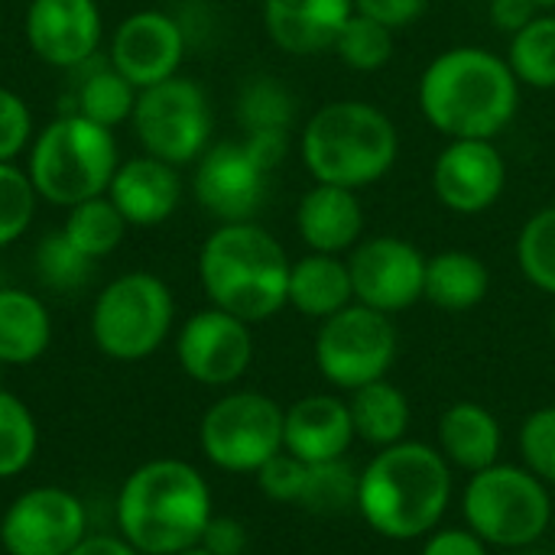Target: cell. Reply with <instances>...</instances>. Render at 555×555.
I'll return each mask as SVG.
<instances>
[{
    "label": "cell",
    "instance_id": "6da1fadb",
    "mask_svg": "<svg viewBox=\"0 0 555 555\" xmlns=\"http://www.w3.org/2000/svg\"><path fill=\"white\" fill-rule=\"evenodd\" d=\"M452 504V465L426 442H397L380 449L358 481V514L364 524L397 543L433 533Z\"/></svg>",
    "mask_w": 555,
    "mask_h": 555
},
{
    "label": "cell",
    "instance_id": "7a4b0ae2",
    "mask_svg": "<svg viewBox=\"0 0 555 555\" xmlns=\"http://www.w3.org/2000/svg\"><path fill=\"white\" fill-rule=\"evenodd\" d=\"M517 104V75L501 55L478 46L442 52L420 81L426 120L449 140H494L514 120Z\"/></svg>",
    "mask_w": 555,
    "mask_h": 555
},
{
    "label": "cell",
    "instance_id": "3957f363",
    "mask_svg": "<svg viewBox=\"0 0 555 555\" xmlns=\"http://www.w3.org/2000/svg\"><path fill=\"white\" fill-rule=\"evenodd\" d=\"M211 517L205 478L179 459L140 465L117 494L120 537L140 555H179L198 546Z\"/></svg>",
    "mask_w": 555,
    "mask_h": 555
},
{
    "label": "cell",
    "instance_id": "277c9868",
    "mask_svg": "<svg viewBox=\"0 0 555 555\" xmlns=\"http://www.w3.org/2000/svg\"><path fill=\"white\" fill-rule=\"evenodd\" d=\"M289 257L254 221L221 224L198 254V276L215 309L254 325L289 302Z\"/></svg>",
    "mask_w": 555,
    "mask_h": 555
},
{
    "label": "cell",
    "instance_id": "5b68a950",
    "mask_svg": "<svg viewBox=\"0 0 555 555\" xmlns=\"http://www.w3.org/2000/svg\"><path fill=\"white\" fill-rule=\"evenodd\" d=\"M400 153L397 127L364 101H332L302 130V159L315 182L364 189L390 172Z\"/></svg>",
    "mask_w": 555,
    "mask_h": 555
},
{
    "label": "cell",
    "instance_id": "8992f818",
    "mask_svg": "<svg viewBox=\"0 0 555 555\" xmlns=\"http://www.w3.org/2000/svg\"><path fill=\"white\" fill-rule=\"evenodd\" d=\"M117 166L114 130L81 114H65L36 137L26 172L39 198L75 208L104 195Z\"/></svg>",
    "mask_w": 555,
    "mask_h": 555
},
{
    "label": "cell",
    "instance_id": "52a82bcc",
    "mask_svg": "<svg viewBox=\"0 0 555 555\" xmlns=\"http://www.w3.org/2000/svg\"><path fill=\"white\" fill-rule=\"evenodd\" d=\"M462 514L468 530H475L488 546L511 553L530 550L553 524L550 485L524 465L498 462L472 475L462 494Z\"/></svg>",
    "mask_w": 555,
    "mask_h": 555
},
{
    "label": "cell",
    "instance_id": "ba28073f",
    "mask_svg": "<svg viewBox=\"0 0 555 555\" xmlns=\"http://www.w3.org/2000/svg\"><path fill=\"white\" fill-rule=\"evenodd\" d=\"M172 293L153 273H127L107 283L91 312V338L114 361L150 358L172 328Z\"/></svg>",
    "mask_w": 555,
    "mask_h": 555
},
{
    "label": "cell",
    "instance_id": "9c48e42d",
    "mask_svg": "<svg viewBox=\"0 0 555 555\" xmlns=\"http://www.w3.org/2000/svg\"><path fill=\"white\" fill-rule=\"evenodd\" d=\"M283 406L257 390H237L208 406L198 426L202 452L211 465L234 475H257L283 452Z\"/></svg>",
    "mask_w": 555,
    "mask_h": 555
},
{
    "label": "cell",
    "instance_id": "30bf717a",
    "mask_svg": "<svg viewBox=\"0 0 555 555\" xmlns=\"http://www.w3.org/2000/svg\"><path fill=\"white\" fill-rule=\"evenodd\" d=\"M400 335L387 312L351 302L328 315L315 335V364L338 390L384 380L397 361Z\"/></svg>",
    "mask_w": 555,
    "mask_h": 555
},
{
    "label": "cell",
    "instance_id": "8fae6325",
    "mask_svg": "<svg viewBox=\"0 0 555 555\" xmlns=\"http://www.w3.org/2000/svg\"><path fill=\"white\" fill-rule=\"evenodd\" d=\"M130 120L143 150L172 166L198 159L211 137V104L205 91L179 75L143 88Z\"/></svg>",
    "mask_w": 555,
    "mask_h": 555
},
{
    "label": "cell",
    "instance_id": "7c38bea8",
    "mask_svg": "<svg viewBox=\"0 0 555 555\" xmlns=\"http://www.w3.org/2000/svg\"><path fill=\"white\" fill-rule=\"evenodd\" d=\"M85 537V507L65 488H29L0 520V546L7 555H68Z\"/></svg>",
    "mask_w": 555,
    "mask_h": 555
},
{
    "label": "cell",
    "instance_id": "4fadbf2b",
    "mask_svg": "<svg viewBox=\"0 0 555 555\" xmlns=\"http://www.w3.org/2000/svg\"><path fill=\"white\" fill-rule=\"evenodd\" d=\"M348 270L354 299L387 315L416 306L426 289V257L410 241L390 234L371 237L354 247Z\"/></svg>",
    "mask_w": 555,
    "mask_h": 555
},
{
    "label": "cell",
    "instance_id": "5bb4252c",
    "mask_svg": "<svg viewBox=\"0 0 555 555\" xmlns=\"http://www.w3.org/2000/svg\"><path fill=\"white\" fill-rule=\"evenodd\" d=\"M176 354L182 371L205 387H228L244 377L254 361L250 325L224 309L195 312L176 341Z\"/></svg>",
    "mask_w": 555,
    "mask_h": 555
},
{
    "label": "cell",
    "instance_id": "9a60e30c",
    "mask_svg": "<svg viewBox=\"0 0 555 555\" xmlns=\"http://www.w3.org/2000/svg\"><path fill=\"white\" fill-rule=\"evenodd\" d=\"M270 169L247 150V143H218L198 156L195 169V198L198 205L224 221H250L267 198Z\"/></svg>",
    "mask_w": 555,
    "mask_h": 555
},
{
    "label": "cell",
    "instance_id": "2e32d148",
    "mask_svg": "<svg viewBox=\"0 0 555 555\" xmlns=\"http://www.w3.org/2000/svg\"><path fill=\"white\" fill-rule=\"evenodd\" d=\"M182 55H185L182 26L159 10H140L117 26L107 62L137 91H143L172 78L182 65Z\"/></svg>",
    "mask_w": 555,
    "mask_h": 555
},
{
    "label": "cell",
    "instance_id": "e0dca14e",
    "mask_svg": "<svg viewBox=\"0 0 555 555\" xmlns=\"http://www.w3.org/2000/svg\"><path fill=\"white\" fill-rule=\"evenodd\" d=\"M504 185L507 166L491 140H452L433 166V189L455 215L488 211L504 195Z\"/></svg>",
    "mask_w": 555,
    "mask_h": 555
},
{
    "label": "cell",
    "instance_id": "ac0fdd59",
    "mask_svg": "<svg viewBox=\"0 0 555 555\" xmlns=\"http://www.w3.org/2000/svg\"><path fill=\"white\" fill-rule=\"evenodd\" d=\"M33 52L55 68H81L101 46V10L94 0H33L26 10Z\"/></svg>",
    "mask_w": 555,
    "mask_h": 555
},
{
    "label": "cell",
    "instance_id": "d6986e66",
    "mask_svg": "<svg viewBox=\"0 0 555 555\" xmlns=\"http://www.w3.org/2000/svg\"><path fill=\"white\" fill-rule=\"evenodd\" d=\"M354 442L348 403L332 393L296 400L283 413V449L306 465L345 459Z\"/></svg>",
    "mask_w": 555,
    "mask_h": 555
},
{
    "label": "cell",
    "instance_id": "ffe728a7",
    "mask_svg": "<svg viewBox=\"0 0 555 555\" xmlns=\"http://www.w3.org/2000/svg\"><path fill=\"white\" fill-rule=\"evenodd\" d=\"M107 198L117 205L127 224L150 228V224H163L179 208L182 182L172 163H163L146 153L117 166L107 185Z\"/></svg>",
    "mask_w": 555,
    "mask_h": 555
},
{
    "label": "cell",
    "instance_id": "44dd1931",
    "mask_svg": "<svg viewBox=\"0 0 555 555\" xmlns=\"http://www.w3.org/2000/svg\"><path fill=\"white\" fill-rule=\"evenodd\" d=\"M351 13L354 0H263L267 33L289 55H319L335 49Z\"/></svg>",
    "mask_w": 555,
    "mask_h": 555
},
{
    "label": "cell",
    "instance_id": "7402d4cb",
    "mask_svg": "<svg viewBox=\"0 0 555 555\" xmlns=\"http://www.w3.org/2000/svg\"><path fill=\"white\" fill-rule=\"evenodd\" d=\"M296 228L315 254H345L364 231L358 195L351 189L319 182L302 195L296 208Z\"/></svg>",
    "mask_w": 555,
    "mask_h": 555
},
{
    "label": "cell",
    "instance_id": "603a6c76",
    "mask_svg": "<svg viewBox=\"0 0 555 555\" xmlns=\"http://www.w3.org/2000/svg\"><path fill=\"white\" fill-rule=\"evenodd\" d=\"M501 423L481 403H452L439 420V452L462 472H485L501 459Z\"/></svg>",
    "mask_w": 555,
    "mask_h": 555
},
{
    "label": "cell",
    "instance_id": "cb8c5ba5",
    "mask_svg": "<svg viewBox=\"0 0 555 555\" xmlns=\"http://www.w3.org/2000/svg\"><path fill=\"white\" fill-rule=\"evenodd\" d=\"M354 286L351 270L335 254H309L289 270V306H296L302 315L325 322L328 315L351 306Z\"/></svg>",
    "mask_w": 555,
    "mask_h": 555
},
{
    "label": "cell",
    "instance_id": "d4e9b609",
    "mask_svg": "<svg viewBox=\"0 0 555 555\" xmlns=\"http://www.w3.org/2000/svg\"><path fill=\"white\" fill-rule=\"evenodd\" d=\"M491 273L485 260L468 250H442L426 260V289L423 296L442 312H468L485 302Z\"/></svg>",
    "mask_w": 555,
    "mask_h": 555
},
{
    "label": "cell",
    "instance_id": "484cf974",
    "mask_svg": "<svg viewBox=\"0 0 555 555\" xmlns=\"http://www.w3.org/2000/svg\"><path fill=\"white\" fill-rule=\"evenodd\" d=\"M348 413H351L354 439H361L374 449H387V446H397L406 439L410 400L387 377L351 390Z\"/></svg>",
    "mask_w": 555,
    "mask_h": 555
},
{
    "label": "cell",
    "instance_id": "4316f807",
    "mask_svg": "<svg viewBox=\"0 0 555 555\" xmlns=\"http://www.w3.org/2000/svg\"><path fill=\"white\" fill-rule=\"evenodd\" d=\"M52 341V322L26 289H0V364H33Z\"/></svg>",
    "mask_w": 555,
    "mask_h": 555
},
{
    "label": "cell",
    "instance_id": "83f0119b",
    "mask_svg": "<svg viewBox=\"0 0 555 555\" xmlns=\"http://www.w3.org/2000/svg\"><path fill=\"white\" fill-rule=\"evenodd\" d=\"M137 88L107 62V65H94L81 81H78V91H75V101H78V111L81 117L101 124V127H117L124 124L127 117H133V107H137Z\"/></svg>",
    "mask_w": 555,
    "mask_h": 555
},
{
    "label": "cell",
    "instance_id": "f1b7e54d",
    "mask_svg": "<svg viewBox=\"0 0 555 555\" xmlns=\"http://www.w3.org/2000/svg\"><path fill=\"white\" fill-rule=\"evenodd\" d=\"M62 234L91 260L107 257L127 234V218L117 211V205L107 195L88 198L75 208H68V218L62 224Z\"/></svg>",
    "mask_w": 555,
    "mask_h": 555
},
{
    "label": "cell",
    "instance_id": "f546056e",
    "mask_svg": "<svg viewBox=\"0 0 555 555\" xmlns=\"http://www.w3.org/2000/svg\"><path fill=\"white\" fill-rule=\"evenodd\" d=\"M507 65L517 75V81L550 91L555 88V16L543 13L533 16L520 33L511 39Z\"/></svg>",
    "mask_w": 555,
    "mask_h": 555
},
{
    "label": "cell",
    "instance_id": "4dcf8cb0",
    "mask_svg": "<svg viewBox=\"0 0 555 555\" xmlns=\"http://www.w3.org/2000/svg\"><path fill=\"white\" fill-rule=\"evenodd\" d=\"M358 481L361 475L345 459L309 465L299 504L312 517H341L348 511H358Z\"/></svg>",
    "mask_w": 555,
    "mask_h": 555
},
{
    "label": "cell",
    "instance_id": "1f68e13d",
    "mask_svg": "<svg viewBox=\"0 0 555 555\" xmlns=\"http://www.w3.org/2000/svg\"><path fill=\"white\" fill-rule=\"evenodd\" d=\"M520 273L543 293L555 296V205L540 208L517 237Z\"/></svg>",
    "mask_w": 555,
    "mask_h": 555
},
{
    "label": "cell",
    "instance_id": "d6a6232c",
    "mask_svg": "<svg viewBox=\"0 0 555 555\" xmlns=\"http://www.w3.org/2000/svg\"><path fill=\"white\" fill-rule=\"evenodd\" d=\"M39 446L36 420L26 403L0 390V478H13L29 468Z\"/></svg>",
    "mask_w": 555,
    "mask_h": 555
},
{
    "label": "cell",
    "instance_id": "836d02e7",
    "mask_svg": "<svg viewBox=\"0 0 555 555\" xmlns=\"http://www.w3.org/2000/svg\"><path fill=\"white\" fill-rule=\"evenodd\" d=\"M335 52L348 68L377 72L393 55V29H387L384 23L371 20V16L351 13V20L345 23V29L335 39Z\"/></svg>",
    "mask_w": 555,
    "mask_h": 555
},
{
    "label": "cell",
    "instance_id": "e575fe53",
    "mask_svg": "<svg viewBox=\"0 0 555 555\" xmlns=\"http://www.w3.org/2000/svg\"><path fill=\"white\" fill-rule=\"evenodd\" d=\"M237 120L247 133H289L293 98L273 78H257L241 94Z\"/></svg>",
    "mask_w": 555,
    "mask_h": 555
},
{
    "label": "cell",
    "instance_id": "d590c367",
    "mask_svg": "<svg viewBox=\"0 0 555 555\" xmlns=\"http://www.w3.org/2000/svg\"><path fill=\"white\" fill-rule=\"evenodd\" d=\"M91 267H94V260L85 257L62 231L46 234L36 247V273L55 293L81 289L91 280Z\"/></svg>",
    "mask_w": 555,
    "mask_h": 555
},
{
    "label": "cell",
    "instance_id": "8d00e7d4",
    "mask_svg": "<svg viewBox=\"0 0 555 555\" xmlns=\"http://www.w3.org/2000/svg\"><path fill=\"white\" fill-rule=\"evenodd\" d=\"M36 189L29 172L13 163H0V247L13 244L36 215Z\"/></svg>",
    "mask_w": 555,
    "mask_h": 555
},
{
    "label": "cell",
    "instance_id": "74e56055",
    "mask_svg": "<svg viewBox=\"0 0 555 555\" xmlns=\"http://www.w3.org/2000/svg\"><path fill=\"white\" fill-rule=\"evenodd\" d=\"M520 459L540 481L555 485V406H543L524 420Z\"/></svg>",
    "mask_w": 555,
    "mask_h": 555
},
{
    "label": "cell",
    "instance_id": "f35d334b",
    "mask_svg": "<svg viewBox=\"0 0 555 555\" xmlns=\"http://www.w3.org/2000/svg\"><path fill=\"white\" fill-rule=\"evenodd\" d=\"M306 468H309L306 462H299L296 455H289L283 449L257 468V485L276 504H299V494L306 485Z\"/></svg>",
    "mask_w": 555,
    "mask_h": 555
},
{
    "label": "cell",
    "instance_id": "ab89813d",
    "mask_svg": "<svg viewBox=\"0 0 555 555\" xmlns=\"http://www.w3.org/2000/svg\"><path fill=\"white\" fill-rule=\"evenodd\" d=\"M33 117L20 94L10 88H0V163H13L23 146L29 143Z\"/></svg>",
    "mask_w": 555,
    "mask_h": 555
},
{
    "label": "cell",
    "instance_id": "60d3db41",
    "mask_svg": "<svg viewBox=\"0 0 555 555\" xmlns=\"http://www.w3.org/2000/svg\"><path fill=\"white\" fill-rule=\"evenodd\" d=\"M429 0H354V13L384 23L387 29H403L426 13Z\"/></svg>",
    "mask_w": 555,
    "mask_h": 555
},
{
    "label": "cell",
    "instance_id": "b9f144b4",
    "mask_svg": "<svg viewBox=\"0 0 555 555\" xmlns=\"http://www.w3.org/2000/svg\"><path fill=\"white\" fill-rule=\"evenodd\" d=\"M423 555H491L488 543L468 527H436L423 546Z\"/></svg>",
    "mask_w": 555,
    "mask_h": 555
},
{
    "label": "cell",
    "instance_id": "7bdbcfd3",
    "mask_svg": "<svg viewBox=\"0 0 555 555\" xmlns=\"http://www.w3.org/2000/svg\"><path fill=\"white\" fill-rule=\"evenodd\" d=\"M202 550H208L211 555H244L247 550V530L241 520L234 517H211L202 540H198Z\"/></svg>",
    "mask_w": 555,
    "mask_h": 555
},
{
    "label": "cell",
    "instance_id": "ee69618b",
    "mask_svg": "<svg viewBox=\"0 0 555 555\" xmlns=\"http://www.w3.org/2000/svg\"><path fill=\"white\" fill-rule=\"evenodd\" d=\"M537 3L533 0H491V23L501 33H520L533 16H537Z\"/></svg>",
    "mask_w": 555,
    "mask_h": 555
},
{
    "label": "cell",
    "instance_id": "f6af8a7d",
    "mask_svg": "<svg viewBox=\"0 0 555 555\" xmlns=\"http://www.w3.org/2000/svg\"><path fill=\"white\" fill-rule=\"evenodd\" d=\"M68 555H140L124 537H85Z\"/></svg>",
    "mask_w": 555,
    "mask_h": 555
},
{
    "label": "cell",
    "instance_id": "bcb514c9",
    "mask_svg": "<svg viewBox=\"0 0 555 555\" xmlns=\"http://www.w3.org/2000/svg\"><path fill=\"white\" fill-rule=\"evenodd\" d=\"M179 555H211L208 550H202V546H192V550H185V553H179Z\"/></svg>",
    "mask_w": 555,
    "mask_h": 555
},
{
    "label": "cell",
    "instance_id": "7dc6e473",
    "mask_svg": "<svg viewBox=\"0 0 555 555\" xmlns=\"http://www.w3.org/2000/svg\"><path fill=\"white\" fill-rule=\"evenodd\" d=\"M533 3H537L540 10H553L555 7V0H533Z\"/></svg>",
    "mask_w": 555,
    "mask_h": 555
},
{
    "label": "cell",
    "instance_id": "c3c4849f",
    "mask_svg": "<svg viewBox=\"0 0 555 555\" xmlns=\"http://www.w3.org/2000/svg\"><path fill=\"white\" fill-rule=\"evenodd\" d=\"M514 555H546V553H540V550H533V546H530V550H517Z\"/></svg>",
    "mask_w": 555,
    "mask_h": 555
},
{
    "label": "cell",
    "instance_id": "681fc988",
    "mask_svg": "<svg viewBox=\"0 0 555 555\" xmlns=\"http://www.w3.org/2000/svg\"><path fill=\"white\" fill-rule=\"evenodd\" d=\"M553 335H555V312H553Z\"/></svg>",
    "mask_w": 555,
    "mask_h": 555
}]
</instances>
